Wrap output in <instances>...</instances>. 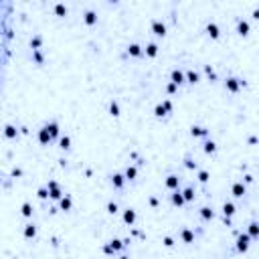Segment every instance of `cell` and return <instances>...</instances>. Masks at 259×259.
Masks as SVG:
<instances>
[{"label": "cell", "mask_w": 259, "mask_h": 259, "mask_svg": "<svg viewBox=\"0 0 259 259\" xmlns=\"http://www.w3.org/2000/svg\"><path fill=\"white\" fill-rule=\"evenodd\" d=\"M152 31H154L158 37H164V35H166V26H164L160 20H154V22H152Z\"/></svg>", "instance_id": "1"}, {"label": "cell", "mask_w": 259, "mask_h": 259, "mask_svg": "<svg viewBox=\"0 0 259 259\" xmlns=\"http://www.w3.org/2000/svg\"><path fill=\"white\" fill-rule=\"evenodd\" d=\"M247 247H249V235H241L237 239V249L239 251H247Z\"/></svg>", "instance_id": "2"}, {"label": "cell", "mask_w": 259, "mask_h": 259, "mask_svg": "<svg viewBox=\"0 0 259 259\" xmlns=\"http://www.w3.org/2000/svg\"><path fill=\"white\" fill-rule=\"evenodd\" d=\"M233 194H235L237 198H241V196L245 194V186H243V182H235V184H233Z\"/></svg>", "instance_id": "3"}, {"label": "cell", "mask_w": 259, "mask_h": 259, "mask_svg": "<svg viewBox=\"0 0 259 259\" xmlns=\"http://www.w3.org/2000/svg\"><path fill=\"white\" fill-rule=\"evenodd\" d=\"M241 83H243V81H239V79H233V77H231V79H227V89H229V91H237Z\"/></svg>", "instance_id": "4"}, {"label": "cell", "mask_w": 259, "mask_h": 259, "mask_svg": "<svg viewBox=\"0 0 259 259\" xmlns=\"http://www.w3.org/2000/svg\"><path fill=\"white\" fill-rule=\"evenodd\" d=\"M237 31H239V35H249V24H247L245 20H239Z\"/></svg>", "instance_id": "5"}, {"label": "cell", "mask_w": 259, "mask_h": 259, "mask_svg": "<svg viewBox=\"0 0 259 259\" xmlns=\"http://www.w3.org/2000/svg\"><path fill=\"white\" fill-rule=\"evenodd\" d=\"M207 31H209V35H211L213 39H217V37H219V26H217L215 22H209V26H207Z\"/></svg>", "instance_id": "6"}, {"label": "cell", "mask_w": 259, "mask_h": 259, "mask_svg": "<svg viewBox=\"0 0 259 259\" xmlns=\"http://www.w3.org/2000/svg\"><path fill=\"white\" fill-rule=\"evenodd\" d=\"M124 221H126V223H130V225H132V223H134V221H136V213H134V211H132V209H128V211H126V213H124Z\"/></svg>", "instance_id": "7"}, {"label": "cell", "mask_w": 259, "mask_h": 259, "mask_svg": "<svg viewBox=\"0 0 259 259\" xmlns=\"http://www.w3.org/2000/svg\"><path fill=\"white\" fill-rule=\"evenodd\" d=\"M184 81V75L180 73V71H172V83H176V85H180Z\"/></svg>", "instance_id": "8"}, {"label": "cell", "mask_w": 259, "mask_h": 259, "mask_svg": "<svg viewBox=\"0 0 259 259\" xmlns=\"http://www.w3.org/2000/svg\"><path fill=\"white\" fill-rule=\"evenodd\" d=\"M95 20H97V14H95V12H91V10H87V12H85V22H87V24H93Z\"/></svg>", "instance_id": "9"}, {"label": "cell", "mask_w": 259, "mask_h": 259, "mask_svg": "<svg viewBox=\"0 0 259 259\" xmlns=\"http://www.w3.org/2000/svg\"><path fill=\"white\" fill-rule=\"evenodd\" d=\"M128 53H130V55H134V57H138V55L142 53V51H140V45H130V47H128Z\"/></svg>", "instance_id": "10"}, {"label": "cell", "mask_w": 259, "mask_h": 259, "mask_svg": "<svg viewBox=\"0 0 259 259\" xmlns=\"http://www.w3.org/2000/svg\"><path fill=\"white\" fill-rule=\"evenodd\" d=\"M172 203H174V205H182V203H184V196H182L178 190H176V192L172 194Z\"/></svg>", "instance_id": "11"}, {"label": "cell", "mask_w": 259, "mask_h": 259, "mask_svg": "<svg viewBox=\"0 0 259 259\" xmlns=\"http://www.w3.org/2000/svg\"><path fill=\"white\" fill-rule=\"evenodd\" d=\"M41 142H43V144L51 142V134H49V130H47V128H45V130H41Z\"/></svg>", "instance_id": "12"}, {"label": "cell", "mask_w": 259, "mask_h": 259, "mask_svg": "<svg viewBox=\"0 0 259 259\" xmlns=\"http://www.w3.org/2000/svg\"><path fill=\"white\" fill-rule=\"evenodd\" d=\"M47 130H49V134H51V138L59 134V126H57V124H49V126H47Z\"/></svg>", "instance_id": "13"}, {"label": "cell", "mask_w": 259, "mask_h": 259, "mask_svg": "<svg viewBox=\"0 0 259 259\" xmlns=\"http://www.w3.org/2000/svg\"><path fill=\"white\" fill-rule=\"evenodd\" d=\"M249 233H251L253 237H259V225L257 223H251V225H249Z\"/></svg>", "instance_id": "14"}, {"label": "cell", "mask_w": 259, "mask_h": 259, "mask_svg": "<svg viewBox=\"0 0 259 259\" xmlns=\"http://www.w3.org/2000/svg\"><path fill=\"white\" fill-rule=\"evenodd\" d=\"M111 182L118 186V188H122V184H124V178L120 176V174H113V178H111Z\"/></svg>", "instance_id": "15"}, {"label": "cell", "mask_w": 259, "mask_h": 259, "mask_svg": "<svg viewBox=\"0 0 259 259\" xmlns=\"http://www.w3.org/2000/svg\"><path fill=\"white\" fill-rule=\"evenodd\" d=\"M223 211H225V215H233V213H235V207H233L231 203H225V205H223Z\"/></svg>", "instance_id": "16"}, {"label": "cell", "mask_w": 259, "mask_h": 259, "mask_svg": "<svg viewBox=\"0 0 259 259\" xmlns=\"http://www.w3.org/2000/svg\"><path fill=\"white\" fill-rule=\"evenodd\" d=\"M156 53H158V47H156V45H154V43H152V45H148V49H146V55H150V57H154Z\"/></svg>", "instance_id": "17"}, {"label": "cell", "mask_w": 259, "mask_h": 259, "mask_svg": "<svg viewBox=\"0 0 259 259\" xmlns=\"http://www.w3.org/2000/svg\"><path fill=\"white\" fill-rule=\"evenodd\" d=\"M166 186H170V188L178 186V178H176V176H168V180H166Z\"/></svg>", "instance_id": "18"}, {"label": "cell", "mask_w": 259, "mask_h": 259, "mask_svg": "<svg viewBox=\"0 0 259 259\" xmlns=\"http://www.w3.org/2000/svg\"><path fill=\"white\" fill-rule=\"evenodd\" d=\"M61 209H63V211H69V209H71V198H69V196L61 201Z\"/></svg>", "instance_id": "19"}, {"label": "cell", "mask_w": 259, "mask_h": 259, "mask_svg": "<svg viewBox=\"0 0 259 259\" xmlns=\"http://www.w3.org/2000/svg\"><path fill=\"white\" fill-rule=\"evenodd\" d=\"M55 12H57L59 16H65V12H67V8H65L63 4H57V6H55Z\"/></svg>", "instance_id": "20"}, {"label": "cell", "mask_w": 259, "mask_h": 259, "mask_svg": "<svg viewBox=\"0 0 259 259\" xmlns=\"http://www.w3.org/2000/svg\"><path fill=\"white\" fill-rule=\"evenodd\" d=\"M109 111H111V116H120V107H118V103H116V101H111Z\"/></svg>", "instance_id": "21"}, {"label": "cell", "mask_w": 259, "mask_h": 259, "mask_svg": "<svg viewBox=\"0 0 259 259\" xmlns=\"http://www.w3.org/2000/svg\"><path fill=\"white\" fill-rule=\"evenodd\" d=\"M192 237H194V235H192L188 229H186V231H182V239H184L186 243H190V241H192Z\"/></svg>", "instance_id": "22"}, {"label": "cell", "mask_w": 259, "mask_h": 259, "mask_svg": "<svg viewBox=\"0 0 259 259\" xmlns=\"http://www.w3.org/2000/svg\"><path fill=\"white\" fill-rule=\"evenodd\" d=\"M192 136H207L205 128H192Z\"/></svg>", "instance_id": "23"}, {"label": "cell", "mask_w": 259, "mask_h": 259, "mask_svg": "<svg viewBox=\"0 0 259 259\" xmlns=\"http://www.w3.org/2000/svg\"><path fill=\"white\" fill-rule=\"evenodd\" d=\"M126 176H128L130 180H134V178H136V168H134V166H130L128 170H126Z\"/></svg>", "instance_id": "24"}, {"label": "cell", "mask_w": 259, "mask_h": 259, "mask_svg": "<svg viewBox=\"0 0 259 259\" xmlns=\"http://www.w3.org/2000/svg\"><path fill=\"white\" fill-rule=\"evenodd\" d=\"M203 217H205V219H213V209L205 207V209H203Z\"/></svg>", "instance_id": "25"}, {"label": "cell", "mask_w": 259, "mask_h": 259, "mask_svg": "<svg viewBox=\"0 0 259 259\" xmlns=\"http://www.w3.org/2000/svg\"><path fill=\"white\" fill-rule=\"evenodd\" d=\"M188 81H190V83H196V81H198V75H196L194 71H188Z\"/></svg>", "instance_id": "26"}, {"label": "cell", "mask_w": 259, "mask_h": 259, "mask_svg": "<svg viewBox=\"0 0 259 259\" xmlns=\"http://www.w3.org/2000/svg\"><path fill=\"white\" fill-rule=\"evenodd\" d=\"M69 144H71V140H69L67 136H65V138H61V148H63V150H67V148H69Z\"/></svg>", "instance_id": "27"}, {"label": "cell", "mask_w": 259, "mask_h": 259, "mask_svg": "<svg viewBox=\"0 0 259 259\" xmlns=\"http://www.w3.org/2000/svg\"><path fill=\"white\" fill-rule=\"evenodd\" d=\"M35 233H37V231H35V227H33V225H29V227H26V231H24V235H26V237H35Z\"/></svg>", "instance_id": "28"}, {"label": "cell", "mask_w": 259, "mask_h": 259, "mask_svg": "<svg viewBox=\"0 0 259 259\" xmlns=\"http://www.w3.org/2000/svg\"><path fill=\"white\" fill-rule=\"evenodd\" d=\"M205 150H207V152H215V150H217L215 142H207V144H205Z\"/></svg>", "instance_id": "29"}, {"label": "cell", "mask_w": 259, "mask_h": 259, "mask_svg": "<svg viewBox=\"0 0 259 259\" xmlns=\"http://www.w3.org/2000/svg\"><path fill=\"white\" fill-rule=\"evenodd\" d=\"M22 215H26V217L33 215V209H31V205H22Z\"/></svg>", "instance_id": "30"}, {"label": "cell", "mask_w": 259, "mask_h": 259, "mask_svg": "<svg viewBox=\"0 0 259 259\" xmlns=\"http://www.w3.org/2000/svg\"><path fill=\"white\" fill-rule=\"evenodd\" d=\"M41 43H43V41H41V37H35V39L31 41V47H33V49H37V47H41Z\"/></svg>", "instance_id": "31"}, {"label": "cell", "mask_w": 259, "mask_h": 259, "mask_svg": "<svg viewBox=\"0 0 259 259\" xmlns=\"http://www.w3.org/2000/svg\"><path fill=\"white\" fill-rule=\"evenodd\" d=\"M164 113H166V107H164V105H158V107H156V116H158V118H162Z\"/></svg>", "instance_id": "32"}, {"label": "cell", "mask_w": 259, "mask_h": 259, "mask_svg": "<svg viewBox=\"0 0 259 259\" xmlns=\"http://www.w3.org/2000/svg\"><path fill=\"white\" fill-rule=\"evenodd\" d=\"M184 198H186V201H192V198H194V194H192V188H186V190H184Z\"/></svg>", "instance_id": "33"}, {"label": "cell", "mask_w": 259, "mask_h": 259, "mask_svg": "<svg viewBox=\"0 0 259 259\" xmlns=\"http://www.w3.org/2000/svg\"><path fill=\"white\" fill-rule=\"evenodd\" d=\"M107 211H109L111 215H113V213H118V205H116V203H109V205H107Z\"/></svg>", "instance_id": "34"}, {"label": "cell", "mask_w": 259, "mask_h": 259, "mask_svg": "<svg viewBox=\"0 0 259 259\" xmlns=\"http://www.w3.org/2000/svg\"><path fill=\"white\" fill-rule=\"evenodd\" d=\"M198 180H201V182H207V180H209V172H205V170H203V172L198 174Z\"/></svg>", "instance_id": "35"}, {"label": "cell", "mask_w": 259, "mask_h": 259, "mask_svg": "<svg viewBox=\"0 0 259 259\" xmlns=\"http://www.w3.org/2000/svg\"><path fill=\"white\" fill-rule=\"evenodd\" d=\"M14 134H16V132H14V128H12V126H8V128H6V136H8V138H12Z\"/></svg>", "instance_id": "36"}, {"label": "cell", "mask_w": 259, "mask_h": 259, "mask_svg": "<svg viewBox=\"0 0 259 259\" xmlns=\"http://www.w3.org/2000/svg\"><path fill=\"white\" fill-rule=\"evenodd\" d=\"M164 245H166V247H172V239L166 237V239H164Z\"/></svg>", "instance_id": "37"}, {"label": "cell", "mask_w": 259, "mask_h": 259, "mask_svg": "<svg viewBox=\"0 0 259 259\" xmlns=\"http://www.w3.org/2000/svg\"><path fill=\"white\" fill-rule=\"evenodd\" d=\"M39 196H41V198H45V196H47V190H45V188H41V190H39Z\"/></svg>", "instance_id": "38"}, {"label": "cell", "mask_w": 259, "mask_h": 259, "mask_svg": "<svg viewBox=\"0 0 259 259\" xmlns=\"http://www.w3.org/2000/svg\"><path fill=\"white\" fill-rule=\"evenodd\" d=\"M253 16H255V18H259V10H255V12H253Z\"/></svg>", "instance_id": "39"}, {"label": "cell", "mask_w": 259, "mask_h": 259, "mask_svg": "<svg viewBox=\"0 0 259 259\" xmlns=\"http://www.w3.org/2000/svg\"><path fill=\"white\" fill-rule=\"evenodd\" d=\"M122 259H128V257H122Z\"/></svg>", "instance_id": "40"}]
</instances>
